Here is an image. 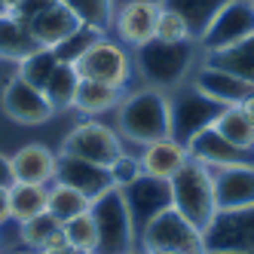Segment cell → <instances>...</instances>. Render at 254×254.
I'll use <instances>...</instances> for the list:
<instances>
[{
	"label": "cell",
	"instance_id": "8fae6325",
	"mask_svg": "<svg viewBox=\"0 0 254 254\" xmlns=\"http://www.w3.org/2000/svg\"><path fill=\"white\" fill-rule=\"evenodd\" d=\"M123 196H126V205H129L132 224H135L138 233L147 227L156 214L172 208V184L162 181V178H153V175H141L138 181H132V184L123 190Z\"/></svg>",
	"mask_w": 254,
	"mask_h": 254
},
{
	"label": "cell",
	"instance_id": "1f68e13d",
	"mask_svg": "<svg viewBox=\"0 0 254 254\" xmlns=\"http://www.w3.org/2000/svg\"><path fill=\"white\" fill-rule=\"evenodd\" d=\"M98 37H104V31H98V28H92V25H80L74 34H70V37L64 40V43H59L56 49H52V52H56V56H59V62H67V64H74L80 56H83V52L89 49V46H92Z\"/></svg>",
	"mask_w": 254,
	"mask_h": 254
},
{
	"label": "cell",
	"instance_id": "ab89813d",
	"mask_svg": "<svg viewBox=\"0 0 254 254\" xmlns=\"http://www.w3.org/2000/svg\"><path fill=\"white\" fill-rule=\"evenodd\" d=\"M34 254H86V251H77V248H62V251H34Z\"/></svg>",
	"mask_w": 254,
	"mask_h": 254
},
{
	"label": "cell",
	"instance_id": "d4e9b609",
	"mask_svg": "<svg viewBox=\"0 0 254 254\" xmlns=\"http://www.w3.org/2000/svg\"><path fill=\"white\" fill-rule=\"evenodd\" d=\"M205 62L224 67V70H230V74H236L239 80H245V83L254 86V34H251L248 40L230 46V49L211 52V56H205Z\"/></svg>",
	"mask_w": 254,
	"mask_h": 254
},
{
	"label": "cell",
	"instance_id": "60d3db41",
	"mask_svg": "<svg viewBox=\"0 0 254 254\" xmlns=\"http://www.w3.org/2000/svg\"><path fill=\"white\" fill-rule=\"evenodd\" d=\"M208 254H254V251H208Z\"/></svg>",
	"mask_w": 254,
	"mask_h": 254
},
{
	"label": "cell",
	"instance_id": "5b68a950",
	"mask_svg": "<svg viewBox=\"0 0 254 254\" xmlns=\"http://www.w3.org/2000/svg\"><path fill=\"white\" fill-rule=\"evenodd\" d=\"M138 245L144 254H156V251H184V254H205L202 242V230L190 224L181 211L166 208L156 214L153 221L138 233Z\"/></svg>",
	"mask_w": 254,
	"mask_h": 254
},
{
	"label": "cell",
	"instance_id": "6da1fadb",
	"mask_svg": "<svg viewBox=\"0 0 254 254\" xmlns=\"http://www.w3.org/2000/svg\"><path fill=\"white\" fill-rule=\"evenodd\" d=\"M117 129L123 138L135 144H150L159 138H172V104L162 89H141L123 98L117 107Z\"/></svg>",
	"mask_w": 254,
	"mask_h": 254
},
{
	"label": "cell",
	"instance_id": "8992f818",
	"mask_svg": "<svg viewBox=\"0 0 254 254\" xmlns=\"http://www.w3.org/2000/svg\"><path fill=\"white\" fill-rule=\"evenodd\" d=\"M74 67H77L80 80H95V83H107V86H117V89H123L132 77L129 52L123 49V43L111 40L107 34L98 37L83 52V56L74 62Z\"/></svg>",
	"mask_w": 254,
	"mask_h": 254
},
{
	"label": "cell",
	"instance_id": "83f0119b",
	"mask_svg": "<svg viewBox=\"0 0 254 254\" xmlns=\"http://www.w3.org/2000/svg\"><path fill=\"white\" fill-rule=\"evenodd\" d=\"M92 205V199H86L80 190L67 187V184H59V181H52L49 184V202H46V211L56 217L59 224H67L70 217H77L83 211H89Z\"/></svg>",
	"mask_w": 254,
	"mask_h": 254
},
{
	"label": "cell",
	"instance_id": "b9f144b4",
	"mask_svg": "<svg viewBox=\"0 0 254 254\" xmlns=\"http://www.w3.org/2000/svg\"><path fill=\"white\" fill-rule=\"evenodd\" d=\"M156 254H184V251H156Z\"/></svg>",
	"mask_w": 254,
	"mask_h": 254
},
{
	"label": "cell",
	"instance_id": "f35d334b",
	"mask_svg": "<svg viewBox=\"0 0 254 254\" xmlns=\"http://www.w3.org/2000/svg\"><path fill=\"white\" fill-rule=\"evenodd\" d=\"M239 107H242V111H245V117H248V120L254 123V92H251V95H248V98H245V101H242Z\"/></svg>",
	"mask_w": 254,
	"mask_h": 254
},
{
	"label": "cell",
	"instance_id": "ffe728a7",
	"mask_svg": "<svg viewBox=\"0 0 254 254\" xmlns=\"http://www.w3.org/2000/svg\"><path fill=\"white\" fill-rule=\"evenodd\" d=\"M138 159H141L144 175H153V178L169 181V178L190 159V150H187L181 141H175V138H159V141L144 144V153H141Z\"/></svg>",
	"mask_w": 254,
	"mask_h": 254
},
{
	"label": "cell",
	"instance_id": "f6af8a7d",
	"mask_svg": "<svg viewBox=\"0 0 254 254\" xmlns=\"http://www.w3.org/2000/svg\"><path fill=\"white\" fill-rule=\"evenodd\" d=\"M3 254H25V251H3Z\"/></svg>",
	"mask_w": 254,
	"mask_h": 254
},
{
	"label": "cell",
	"instance_id": "e0dca14e",
	"mask_svg": "<svg viewBox=\"0 0 254 254\" xmlns=\"http://www.w3.org/2000/svg\"><path fill=\"white\" fill-rule=\"evenodd\" d=\"M187 150H190V159L202 162L205 169H224V166H236V162H251V156H254V153H245L239 147H233L214 126L205 129V132H199L187 144Z\"/></svg>",
	"mask_w": 254,
	"mask_h": 254
},
{
	"label": "cell",
	"instance_id": "d6a6232c",
	"mask_svg": "<svg viewBox=\"0 0 254 254\" xmlns=\"http://www.w3.org/2000/svg\"><path fill=\"white\" fill-rule=\"evenodd\" d=\"M153 40H162V43H187L193 40V31L190 25L184 22V15H178L175 9H159V19H156V37Z\"/></svg>",
	"mask_w": 254,
	"mask_h": 254
},
{
	"label": "cell",
	"instance_id": "ac0fdd59",
	"mask_svg": "<svg viewBox=\"0 0 254 254\" xmlns=\"http://www.w3.org/2000/svg\"><path fill=\"white\" fill-rule=\"evenodd\" d=\"M56 159L59 153L49 150L46 144H25L19 147L9 162H12V178L25 181V184H52L56 181Z\"/></svg>",
	"mask_w": 254,
	"mask_h": 254
},
{
	"label": "cell",
	"instance_id": "9a60e30c",
	"mask_svg": "<svg viewBox=\"0 0 254 254\" xmlns=\"http://www.w3.org/2000/svg\"><path fill=\"white\" fill-rule=\"evenodd\" d=\"M56 181L80 190L86 199H95L104 190L114 187L107 166H98V162H89L80 156H67V153H59V159H56Z\"/></svg>",
	"mask_w": 254,
	"mask_h": 254
},
{
	"label": "cell",
	"instance_id": "277c9868",
	"mask_svg": "<svg viewBox=\"0 0 254 254\" xmlns=\"http://www.w3.org/2000/svg\"><path fill=\"white\" fill-rule=\"evenodd\" d=\"M89 214L95 217V227H98L95 254H135L138 230L132 224V214H129V205H126L123 190L111 187L101 196H95L92 205H89Z\"/></svg>",
	"mask_w": 254,
	"mask_h": 254
},
{
	"label": "cell",
	"instance_id": "7a4b0ae2",
	"mask_svg": "<svg viewBox=\"0 0 254 254\" xmlns=\"http://www.w3.org/2000/svg\"><path fill=\"white\" fill-rule=\"evenodd\" d=\"M172 208L181 211L190 224H196L205 233V227L217 217V199H214V181L211 169H205L202 162L187 159L172 178Z\"/></svg>",
	"mask_w": 254,
	"mask_h": 254
},
{
	"label": "cell",
	"instance_id": "836d02e7",
	"mask_svg": "<svg viewBox=\"0 0 254 254\" xmlns=\"http://www.w3.org/2000/svg\"><path fill=\"white\" fill-rule=\"evenodd\" d=\"M19 227H22V242H25L31 251H43V245L49 242V236L56 233L62 224H59L49 211H43V214L31 217V221H25V224H19Z\"/></svg>",
	"mask_w": 254,
	"mask_h": 254
},
{
	"label": "cell",
	"instance_id": "f1b7e54d",
	"mask_svg": "<svg viewBox=\"0 0 254 254\" xmlns=\"http://www.w3.org/2000/svg\"><path fill=\"white\" fill-rule=\"evenodd\" d=\"M59 3L67 6L83 25H92V28H98L104 34H107V28H111L114 12H117L114 0H59Z\"/></svg>",
	"mask_w": 254,
	"mask_h": 254
},
{
	"label": "cell",
	"instance_id": "4fadbf2b",
	"mask_svg": "<svg viewBox=\"0 0 254 254\" xmlns=\"http://www.w3.org/2000/svg\"><path fill=\"white\" fill-rule=\"evenodd\" d=\"M0 107H3V114L9 120L22 123V126H43L52 117L46 92L37 89V86H31V83H25L22 77H12L3 86V92H0Z\"/></svg>",
	"mask_w": 254,
	"mask_h": 254
},
{
	"label": "cell",
	"instance_id": "74e56055",
	"mask_svg": "<svg viewBox=\"0 0 254 254\" xmlns=\"http://www.w3.org/2000/svg\"><path fill=\"white\" fill-rule=\"evenodd\" d=\"M12 221L9 217V187H0V224Z\"/></svg>",
	"mask_w": 254,
	"mask_h": 254
},
{
	"label": "cell",
	"instance_id": "44dd1931",
	"mask_svg": "<svg viewBox=\"0 0 254 254\" xmlns=\"http://www.w3.org/2000/svg\"><path fill=\"white\" fill-rule=\"evenodd\" d=\"M34 49H40L37 40H34L31 28L15 19L12 12H0V59L6 62H22L28 59Z\"/></svg>",
	"mask_w": 254,
	"mask_h": 254
},
{
	"label": "cell",
	"instance_id": "cb8c5ba5",
	"mask_svg": "<svg viewBox=\"0 0 254 254\" xmlns=\"http://www.w3.org/2000/svg\"><path fill=\"white\" fill-rule=\"evenodd\" d=\"M77 86H80L77 67H74V64H67V62H59V67L52 70L49 83L43 86L46 101H49V107H52V114H62V111H67V107H74Z\"/></svg>",
	"mask_w": 254,
	"mask_h": 254
},
{
	"label": "cell",
	"instance_id": "52a82bcc",
	"mask_svg": "<svg viewBox=\"0 0 254 254\" xmlns=\"http://www.w3.org/2000/svg\"><path fill=\"white\" fill-rule=\"evenodd\" d=\"M251 34H254V0H227L221 12L202 31V37L196 40V46L205 56H211V52H221L248 40Z\"/></svg>",
	"mask_w": 254,
	"mask_h": 254
},
{
	"label": "cell",
	"instance_id": "d6986e66",
	"mask_svg": "<svg viewBox=\"0 0 254 254\" xmlns=\"http://www.w3.org/2000/svg\"><path fill=\"white\" fill-rule=\"evenodd\" d=\"M80 25H83V22H80L67 6H62L59 0H52V3H49L28 28H31V34H34V40H37V46H43V49H56V46L64 43Z\"/></svg>",
	"mask_w": 254,
	"mask_h": 254
},
{
	"label": "cell",
	"instance_id": "5bb4252c",
	"mask_svg": "<svg viewBox=\"0 0 254 254\" xmlns=\"http://www.w3.org/2000/svg\"><path fill=\"white\" fill-rule=\"evenodd\" d=\"M217 211H242L254 205V162L211 169Z\"/></svg>",
	"mask_w": 254,
	"mask_h": 254
},
{
	"label": "cell",
	"instance_id": "e575fe53",
	"mask_svg": "<svg viewBox=\"0 0 254 254\" xmlns=\"http://www.w3.org/2000/svg\"><path fill=\"white\" fill-rule=\"evenodd\" d=\"M107 172H111V181H114V187L117 190H126L132 184V181H138L141 175H144V169H141V159L138 156H129V153H120L111 166H107Z\"/></svg>",
	"mask_w": 254,
	"mask_h": 254
},
{
	"label": "cell",
	"instance_id": "4316f807",
	"mask_svg": "<svg viewBox=\"0 0 254 254\" xmlns=\"http://www.w3.org/2000/svg\"><path fill=\"white\" fill-rule=\"evenodd\" d=\"M214 129L221 132L233 147H239L245 153H254V123L245 117V111L239 104H236V107H224L221 117H217V123H214Z\"/></svg>",
	"mask_w": 254,
	"mask_h": 254
},
{
	"label": "cell",
	"instance_id": "7c38bea8",
	"mask_svg": "<svg viewBox=\"0 0 254 254\" xmlns=\"http://www.w3.org/2000/svg\"><path fill=\"white\" fill-rule=\"evenodd\" d=\"M159 3L156 0H129V3H120L114 12L111 28L117 31V37L123 46H144L156 37V19H159Z\"/></svg>",
	"mask_w": 254,
	"mask_h": 254
},
{
	"label": "cell",
	"instance_id": "d590c367",
	"mask_svg": "<svg viewBox=\"0 0 254 254\" xmlns=\"http://www.w3.org/2000/svg\"><path fill=\"white\" fill-rule=\"evenodd\" d=\"M49 3H52V0H15V3H12L6 12H12L15 19H22L25 25H31V22L37 19V15H40Z\"/></svg>",
	"mask_w": 254,
	"mask_h": 254
},
{
	"label": "cell",
	"instance_id": "8d00e7d4",
	"mask_svg": "<svg viewBox=\"0 0 254 254\" xmlns=\"http://www.w3.org/2000/svg\"><path fill=\"white\" fill-rule=\"evenodd\" d=\"M15 184V178H12V162L9 156L0 153V187H12Z\"/></svg>",
	"mask_w": 254,
	"mask_h": 254
},
{
	"label": "cell",
	"instance_id": "484cf974",
	"mask_svg": "<svg viewBox=\"0 0 254 254\" xmlns=\"http://www.w3.org/2000/svg\"><path fill=\"white\" fill-rule=\"evenodd\" d=\"M224 3L227 0H159V6L175 9L178 15H184V22L193 31V40L202 37V31L208 28V22L214 19V15L221 12Z\"/></svg>",
	"mask_w": 254,
	"mask_h": 254
},
{
	"label": "cell",
	"instance_id": "3957f363",
	"mask_svg": "<svg viewBox=\"0 0 254 254\" xmlns=\"http://www.w3.org/2000/svg\"><path fill=\"white\" fill-rule=\"evenodd\" d=\"M196 40L187 43H162V40H150L135 49V64L141 70L144 83L150 89H175L184 83V77L190 74V67L196 62Z\"/></svg>",
	"mask_w": 254,
	"mask_h": 254
},
{
	"label": "cell",
	"instance_id": "7402d4cb",
	"mask_svg": "<svg viewBox=\"0 0 254 254\" xmlns=\"http://www.w3.org/2000/svg\"><path fill=\"white\" fill-rule=\"evenodd\" d=\"M49 202V187L46 184H25V181H15L9 187V217L12 221H31L46 211Z\"/></svg>",
	"mask_w": 254,
	"mask_h": 254
},
{
	"label": "cell",
	"instance_id": "7bdbcfd3",
	"mask_svg": "<svg viewBox=\"0 0 254 254\" xmlns=\"http://www.w3.org/2000/svg\"><path fill=\"white\" fill-rule=\"evenodd\" d=\"M0 12H6V0H0Z\"/></svg>",
	"mask_w": 254,
	"mask_h": 254
},
{
	"label": "cell",
	"instance_id": "ba28073f",
	"mask_svg": "<svg viewBox=\"0 0 254 254\" xmlns=\"http://www.w3.org/2000/svg\"><path fill=\"white\" fill-rule=\"evenodd\" d=\"M169 104H172V138L181 141L184 147L199 132L211 129L224 111V104H217L214 98L202 95L196 86L181 89L175 98H169Z\"/></svg>",
	"mask_w": 254,
	"mask_h": 254
},
{
	"label": "cell",
	"instance_id": "4dcf8cb0",
	"mask_svg": "<svg viewBox=\"0 0 254 254\" xmlns=\"http://www.w3.org/2000/svg\"><path fill=\"white\" fill-rule=\"evenodd\" d=\"M64 236H67V245L77 248V251H86V254H95L98 248V227H95V217L83 211L77 217H70L67 224H62Z\"/></svg>",
	"mask_w": 254,
	"mask_h": 254
},
{
	"label": "cell",
	"instance_id": "f546056e",
	"mask_svg": "<svg viewBox=\"0 0 254 254\" xmlns=\"http://www.w3.org/2000/svg\"><path fill=\"white\" fill-rule=\"evenodd\" d=\"M59 67V56L52 49H34L28 59H22L19 62V74L15 77H22L25 83H31V86H37V89H43L46 83H49V77H52V70Z\"/></svg>",
	"mask_w": 254,
	"mask_h": 254
},
{
	"label": "cell",
	"instance_id": "9c48e42d",
	"mask_svg": "<svg viewBox=\"0 0 254 254\" xmlns=\"http://www.w3.org/2000/svg\"><path fill=\"white\" fill-rule=\"evenodd\" d=\"M62 153L98 162V166H111V162L123 153V141L111 126L89 120V123H80L77 129L67 132V138L62 144Z\"/></svg>",
	"mask_w": 254,
	"mask_h": 254
},
{
	"label": "cell",
	"instance_id": "603a6c76",
	"mask_svg": "<svg viewBox=\"0 0 254 254\" xmlns=\"http://www.w3.org/2000/svg\"><path fill=\"white\" fill-rule=\"evenodd\" d=\"M120 101H123V89L107 86V83H95V80H80L74 107L89 114V117H98V114H107L114 107H120Z\"/></svg>",
	"mask_w": 254,
	"mask_h": 254
},
{
	"label": "cell",
	"instance_id": "30bf717a",
	"mask_svg": "<svg viewBox=\"0 0 254 254\" xmlns=\"http://www.w3.org/2000/svg\"><path fill=\"white\" fill-rule=\"evenodd\" d=\"M208 251H254V205L242 211H217L202 233Z\"/></svg>",
	"mask_w": 254,
	"mask_h": 254
},
{
	"label": "cell",
	"instance_id": "2e32d148",
	"mask_svg": "<svg viewBox=\"0 0 254 254\" xmlns=\"http://www.w3.org/2000/svg\"><path fill=\"white\" fill-rule=\"evenodd\" d=\"M193 86H196L202 95L214 98L217 104H224V107L242 104V101L254 92V86H251V83H245V80H239L236 74H230V70L217 67V64H208V62L196 70Z\"/></svg>",
	"mask_w": 254,
	"mask_h": 254
},
{
	"label": "cell",
	"instance_id": "ee69618b",
	"mask_svg": "<svg viewBox=\"0 0 254 254\" xmlns=\"http://www.w3.org/2000/svg\"><path fill=\"white\" fill-rule=\"evenodd\" d=\"M114 3H117V6H120V3H129V0H114ZM156 3H159V0H156Z\"/></svg>",
	"mask_w": 254,
	"mask_h": 254
}]
</instances>
